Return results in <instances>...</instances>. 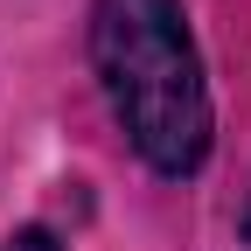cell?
I'll use <instances>...</instances> for the list:
<instances>
[{"mask_svg": "<svg viewBox=\"0 0 251 251\" xmlns=\"http://www.w3.org/2000/svg\"><path fill=\"white\" fill-rule=\"evenodd\" d=\"M91 63L112 98V119L126 126L133 153L168 175L188 181L209 161V84L196 35L181 21V0H98L91 7Z\"/></svg>", "mask_w": 251, "mask_h": 251, "instance_id": "obj_1", "label": "cell"}, {"mask_svg": "<svg viewBox=\"0 0 251 251\" xmlns=\"http://www.w3.org/2000/svg\"><path fill=\"white\" fill-rule=\"evenodd\" d=\"M0 251H63L42 224H28V230H14V237H0Z\"/></svg>", "mask_w": 251, "mask_h": 251, "instance_id": "obj_2", "label": "cell"}, {"mask_svg": "<svg viewBox=\"0 0 251 251\" xmlns=\"http://www.w3.org/2000/svg\"><path fill=\"white\" fill-rule=\"evenodd\" d=\"M244 237H251V209H244Z\"/></svg>", "mask_w": 251, "mask_h": 251, "instance_id": "obj_3", "label": "cell"}]
</instances>
